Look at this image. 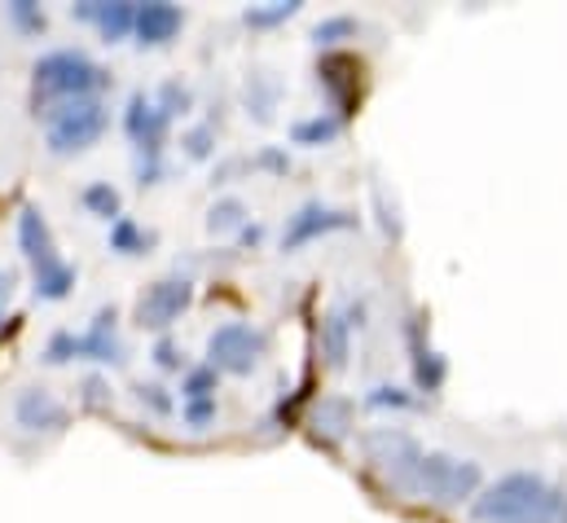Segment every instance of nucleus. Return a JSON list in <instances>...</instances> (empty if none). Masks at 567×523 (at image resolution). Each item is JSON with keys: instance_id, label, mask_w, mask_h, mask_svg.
I'll return each instance as SVG.
<instances>
[{"instance_id": "1", "label": "nucleus", "mask_w": 567, "mask_h": 523, "mask_svg": "<svg viewBox=\"0 0 567 523\" xmlns=\"http://www.w3.org/2000/svg\"><path fill=\"white\" fill-rule=\"evenodd\" d=\"M31 89H35V111L58 102H84L111 89V71L84 49H49L31 62Z\"/></svg>"}, {"instance_id": "2", "label": "nucleus", "mask_w": 567, "mask_h": 523, "mask_svg": "<svg viewBox=\"0 0 567 523\" xmlns=\"http://www.w3.org/2000/svg\"><path fill=\"white\" fill-rule=\"evenodd\" d=\"M18 252H22V260L31 264V290H35V299L58 304V299H66L75 290L80 268L71 260H62L58 238L49 229V216L35 203H22L18 207Z\"/></svg>"}, {"instance_id": "3", "label": "nucleus", "mask_w": 567, "mask_h": 523, "mask_svg": "<svg viewBox=\"0 0 567 523\" xmlns=\"http://www.w3.org/2000/svg\"><path fill=\"white\" fill-rule=\"evenodd\" d=\"M120 312L115 308H97L89 330H58L49 335L40 361L44 366H66V361H97V366H124L128 361V343L120 339Z\"/></svg>"}, {"instance_id": "4", "label": "nucleus", "mask_w": 567, "mask_h": 523, "mask_svg": "<svg viewBox=\"0 0 567 523\" xmlns=\"http://www.w3.org/2000/svg\"><path fill=\"white\" fill-rule=\"evenodd\" d=\"M361 453L388 480L392 493L419 498V466H423L426 449L405 427H374V431H365L361 435Z\"/></svg>"}, {"instance_id": "5", "label": "nucleus", "mask_w": 567, "mask_h": 523, "mask_svg": "<svg viewBox=\"0 0 567 523\" xmlns=\"http://www.w3.org/2000/svg\"><path fill=\"white\" fill-rule=\"evenodd\" d=\"M35 120H44V145H49V154H58V158L97 145L102 132L111 129V111H106L102 98L44 106V111H35Z\"/></svg>"}, {"instance_id": "6", "label": "nucleus", "mask_w": 567, "mask_h": 523, "mask_svg": "<svg viewBox=\"0 0 567 523\" xmlns=\"http://www.w3.org/2000/svg\"><path fill=\"white\" fill-rule=\"evenodd\" d=\"M124 132H128V141L137 150V158H133L137 181L154 185L163 176V145H167V132H172V115L158 106L154 93L137 89L128 98V106H124Z\"/></svg>"}, {"instance_id": "7", "label": "nucleus", "mask_w": 567, "mask_h": 523, "mask_svg": "<svg viewBox=\"0 0 567 523\" xmlns=\"http://www.w3.org/2000/svg\"><path fill=\"white\" fill-rule=\"evenodd\" d=\"M546 498H550L546 475H537V471H511L497 484H484L480 498L466 511H471L475 523H515V520H528Z\"/></svg>"}, {"instance_id": "8", "label": "nucleus", "mask_w": 567, "mask_h": 523, "mask_svg": "<svg viewBox=\"0 0 567 523\" xmlns=\"http://www.w3.org/2000/svg\"><path fill=\"white\" fill-rule=\"evenodd\" d=\"M484 489V471L471 458H453V453H426L419 466V498L435 506H471Z\"/></svg>"}, {"instance_id": "9", "label": "nucleus", "mask_w": 567, "mask_h": 523, "mask_svg": "<svg viewBox=\"0 0 567 523\" xmlns=\"http://www.w3.org/2000/svg\"><path fill=\"white\" fill-rule=\"evenodd\" d=\"M274 339L265 326H251V321H225L207 335V366L220 370V375H256L260 361L269 357Z\"/></svg>"}, {"instance_id": "10", "label": "nucleus", "mask_w": 567, "mask_h": 523, "mask_svg": "<svg viewBox=\"0 0 567 523\" xmlns=\"http://www.w3.org/2000/svg\"><path fill=\"white\" fill-rule=\"evenodd\" d=\"M194 304V281L181 277V273H167L158 281H150L142 295H137V308H133V321L142 330H154V335H167L172 321H181V312Z\"/></svg>"}, {"instance_id": "11", "label": "nucleus", "mask_w": 567, "mask_h": 523, "mask_svg": "<svg viewBox=\"0 0 567 523\" xmlns=\"http://www.w3.org/2000/svg\"><path fill=\"white\" fill-rule=\"evenodd\" d=\"M357 225V216L348 212V207H330V203H321V198H308V203H299L290 216H286L282 225V252H299V247H308V243H317V238H326V234H339V229H352Z\"/></svg>"}, {"instance_id": "12", "label": "nucleus", "mask_w": 567, "mask_h": 523, "mask_svg": "<svg viewBox=\"0 0 567 523\" xmlns=\"http://www.w3.org/2000/svg\"><path fill=\"white\" fill-rule=\"evenodd\" d=\"M13 422L22 431H31V435H58V431H66L71 409L49 388L31 383V388H18V396H13Z\"/></svg>"}, {"instance_id": "13", "label": "nucleus", "mask_w": 567, "mask_h": 523, "mask_svg": "<svg viewBox=\"0 0 567 523\" xmlns=\"http://www.w3.org/2000/svg\"><path fill=\"white\" fill-rule=\"evenodd\" d=\"M352 62H357L352 53H326L317 66V80L330 98V115H339V120H348L361 106V75H343V71H352Z\"/></svg>"}, {"instance_id": "14", "label": "nucleus", "mask_w": 567, "mask_h": 523, "mask_svg": "<svg viewBox=\"0 0 567 523\" xmlns=\"http://www.w3.org/2000/svg\"><path fill=\"white\" fill-rule=\"evenodd\" d=\"M71 18L97 27L102 40L115 44V40L133 35V27H137V0H80V4H71Z\"/></svg>"}, {"instance_id": "15", "label": "nucleus", "mask_w": 567, "mask_h": 523, "mask_svg": "<svg viewBox=\"0 0 567 523\" xmlns=\"http://www.w3.org/2000/svg\"><path fill=\"white\" fill-rule=\"evenodd\" d=\"M405 343H410V361H414V383H419V392H440L444 388V379H449V366H444V357L426 343V321L423 312H414L410 321H405Z\"/></svg>"}, {"instance_id": "16", "label": "nucleus", "mask_w": 567, "mask_h": 523, "mask_svg": "<svg viewBox=\"0 0 567 523\" xmlns=\"http://www.w3.org/2000/svg\"><path fill=\"white\" fill-rule=\"evenodd\" d=\"M181 27H185V9H181V4H172V0H145V4H137V27H133V35H137L142 49H163V44H172V40L181 35Z\"/></svg>"}, {"instance_id": "17", "label": "nucleus", "mask_w": 567, "mask_h": 523, "mask_svg": "<svg viewBox=\"0 0 567 523\" xmlns=\"http://www.w3.org/2000/svg\"><path fill=\"white\" fill-rule=\"evenodd\" d=\"M361 317H365L361 304H357V308H330V312L321 317V352H326V361H330L334 370L348 366V357H352V330L365 326Z\"/></svg>"}, {"instance_id": "18", "label": "nucleus", "mask_w": 567, "mask_h": 523, "mask_svg": "<svg viewBox=\"0 0 567 523\" xmlns=\"http://www.w3.org/2000/svg\"><path fill=\"white\" fill-rule=\"evenodd\" d=\"M243 102H247V115L256 124H269L278 102H282V80L274 71H251L247 75V89H243Z\"/></svg>"}, {"instance_id": "19", "label": "nucleus", "mask_w": 567, "mask_h": 523, "mask_svg": "<svg viewBox=\"0 0 567 523\" xmlns=\"http://www.w3.org/2000/svg\"><path fill=\"white\" fill-rule=\"evenodd\" d=\"M154 243H158V234L145 229L142 221H133V216H120V221H111V229H106V247H111L115 256H124V260L150 256Z\"/></svg>"}, {"instance_id": "20", "label": "nucleus", "mask_w": 567, "mask_h": 523, "mask_svg": "<svg viewBox=\"0 0 567 523\" xmlns=\"http://www.w3.org/2000/svg\"><path fill=\"white\" fill-rule=\"evenodd\" d=\"M352 400L348 396H321V404H317V413H312V422H317V435L326 440V444H339V440H348L352 435Z\"/></svg>"}, {"instance_id": "21", "label": "nucleus", "mask_w": 567, "mask_h": 523, "mask_svg": "<svg viewBox=\"0 0 567 523\" xmlns=\"http://www.w3.org/2000/svg\"><path fill=\"white\" fill-rule=\"evenodd\" d=\"M339 132H343V120H339V115H330V111H317V115H308V120H299V124L290 129V141H295V145H308V150H317V145H330Z\"/></svg>"}, {"instance_id": "22", "label": "nucleus", "mask_w": 567, "mask_h": 523, "mask_svg": "<svg viewBox=\"0 0 567 523\" xmlns=\"http://www.w3.org/2000/svg\"><path fill=\"white\" fill-rule=\"evenodd\" d=\"M80 207L89 212V216H97V221H120L124 212V203H120V189L111 185V181H89L84 189H80Z\"/></svg>"}, {"instance_id": "23", "label": "nucleus", "mask_w": 567, "mask_h": 523, "mask_svg": "<svg viewBox=\"0 0 567 523\" xmlns=\"http://www.w3.org/2000/svg\"><path fill=\"white\" fill-rule=\"evenodd\" d=\"M247 225H251V212H247V203L234 198V194L216 198L212 212H207V229H212V234H243Z\"/></svg>"}, {"instance_id": "24", "label": "nucleus", "mask_w": 567, "mask_h": 523, "mask_svg": "<svg viewBox=\"0 0 567 523\" xmlns=\"http://www.w3.org/2000/svg\"><path fill=\"white\" fill-rule=\"evenodd\" d=\"M216 392H220V370H212L207 361L185 370V379H181V400H216Z\"/></svg>"}, {"instance_id": "25", "label": "nucleus", "mask_w": 567, "mask_h": 523, "mask_svg": "<svg viewBox=\"0 0 567 523\" xmlns=\"http://www.w3.org/2000/svg\"><path fill=\"white\" fill-rule=\"evenodd\" d=\"M361 31V22L352 18V13H330V18H321L317 27H312V44L317 49H330V44H339V40H352Z\"/></svg>"}, {"instance_id": "26", "label": "nucleus", "mask_w": 567, "mask_h": 523, "mask_svg": "<svg viewBox=\"0 0 567 523\" xmlns=\"http://www.w3.org/2000/svg\"><path fill=\"white\" fill-rule=\"evenodd\" d=\"M299 13V0H265V4H247L243 22L247 27H282L286 18Z\"/></svg>"}, {"instance_id": "27", "label": "nucleus", "mask_w": 567, "mask_h": 523, "mask_svg": "<svg viewBox=\"0 0 567 523\" xmlns=\"http://www.w3.org/2000/svg\"><path fill=\"white\" fill-rule=\"evenodd\" d=\"M4 13H9V22H13L22 35H40V31L49 27V13H44L35 0H13V4H4Z\"/></svg>"}, {"instance_id": "28", "label": "nucleus", "mask_w": 567, "mask_h": 523, "mask_svg": "<svg viewBox=\"0 0 567 523\" xmlns=\"http://www.w3.org/2000/svg\"><path fill=\"white\" fill-rule=\"evenodd\" d=\"M154 98H158V106H163L172 120L194 111V89H189V84H181V80H163V84L154 89Z\"/></svg>"}, {"instance_id": "29", "label": "nucleus", "mask_w": 567, "mask_h": 523, "mask_svg": "<svg viewBox=\"0 0 567 523\" xmlns=\"http://www.w3.org/2000/svg\"><path fill=\"white\" fill-rule=\"evenodd\" d=\"M365 409H392V413H405V409H419V396H410L405 388H392V383H379L365 392Z\"/></svg>"}, {"instance_id": "30", "label": "nucleus", "mask_w": 567, "mask_h": 523, "mask_svg": "<svg viewBox=\"0 0 567 523\" xmlns=\"http://www.w3.org/2000/svg\"><path fill=\"white\" fill-rule=\"evenodd\" d=\"M150 357H154V366L167 370V375H185V370H189V361H185V352H181V343H176L172 335H158L154 348H150Z\"/></svg>"}, {"instance_id": "31", "label": "nucleus", "mask_w": 567, "mask_h": 523, "mask_svg": "<svg viewBox=\"0 0 567 523\" xmlns=\"http://www.w3.org/2000/svg\"><path fill=\"white\" fill-rule=\"evenodd\" d=\"M181 145H185V154H189L194 163L212 158V154H216V124H194V129L181 136Z\"/></svg>"}, {"instance_id": "32", "label": "nucleus", "mask_w": 567, "mask_h": 523, "mask_svg": "<svg viewBox=\"0 0 567 523\" xmlns=\"http://www.w3.org/2000/svg\"><path fill=\"white\" fill-rule=\"evenodd\" d=\"M133 396H137V404H142V409H150V413H158V418L176 413V396L167 392L163 383H137V388H133Z\"/></svg>"}, {"instance_id": "33", "label": "nucleus", "mask_w": 567, "mask_h": 523, "mask_svg": "<svg viewBox=\"0 0 567 523\" xmlns=\"http://www.w3.org/2000/svg\"><path fill=\"white\" fill-rule=\"evenodd\" d=\"M216 413H220L216 400H181V422H185L189 431H207V427L216 422Z\"/></svg>"}, {"instance_id": "34", "label": "nucleus", "mask_w": 567, "mask_h": 523, "mask_svg": "<svg viewBox=\"0 0 567 523\" xmlns=\"http://www.w3.org/2000/svg\"><path fill=\"white\" fill-rule=\"evenodd\" d=\"M251 172H274V176H286V172H290V154H286V145H265V150L251 158Z\"/></svg>"}, {"instance_id": "35", "label": "nucleus", "mask_w": 567, "mask_h": 523, "mask_svg": "<svg viewBox=\"0 0 567 523\" xmlns=\"http://www.w3.org/2000/svg\"><path fill=\"white\" fill-rule=\"evenodd\" d=\"M370 194H374V207H379L383 234H388V238H401V216H396V203H388V194H383V185H379V181L370 185Z\"/></svg>"}, {"instance_id": "36", "label": "nucleus", "mask_w": 567, "mask_h": 523, "mask_svg": "<svg viewBox=\"0 0 567 523\" xmlns=\"http://www.w3.org/2000/svg\"><path fill=\"white\" fill-rule=\"evenodd\" d=\"M80 404H84V409H106V404H111V388H106L102 375H89V379L80 383Z\"/></svg>"}, {"instance_id": "37", "label": "nucleus", "mask_w": 567, "mask_h": 523, "mask_svg": "<svg viewBox=\"0 0 567 523\" xmlns=\"http://www.w3.org/2000/svg\"><path fill=\"white\" fill-rule=\"evenodd\" d=\"M542 523H567V493H550V502H546V511H542Z\"/></svg>"}, {"instance_id": "38", "label": "nucleus", "mask_w": 567, "mask_h": 523, "mask_svg": "<svg viewBox=\"0 0 567 523\" xmlns=\"http://www.w3.org/2000/svg\"><path fill=\"white\" fill-rule=\"evenodd\" d=\"M18 326H22V317H18V312H0V343H4V339H13V335H18Z\"/></svg>"}, {"instance_id": "39", "label": "nucleus", "mask_w": 567, "mask_h": 523, "mask_svg": "<svg viewBox=\"0 0 567 523\" xmlns=\"http://www.w3.org/2000/svg\"><path fill=\"white\" fill-rule=\"evenodd\" d=\"M260 238H265V225H256V221H251V225L238 234V247H256Z\"/></svg>"}, {"instance_id": "40", "label": "nucleus", "mask_w": 567, "mask_h": 523, "mask_svg": "<svg viewBox=\"0 0 567 523\" xmlns=\"http://www.w3.org/2000/svg\"><path fill=\"white\" fill-rule=\"evenodd\" d=\"M13 286H18V273L0 264V299H9V295H13Z\"/></svg>"}]
</instances>
